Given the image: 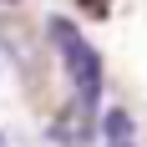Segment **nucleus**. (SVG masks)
I'll return each mask as SVG.
<instances>
[{
	"mask_svg": "<svg viewBox=\"0 0 147 147\" xmlns=\"http://www.w3.org/2000/svg\"><path fill=\"white\" fill-rule=\"evenodd\" d=\"M91 132H96V102L76 91L71 102L61 107V117H51V142H61V147H86Z\"/></svg>",
	"mask_w": 147,
	"mask_h": 147,
	"instance_id": "nucleus-2",
	"label": "nucleus"
},
{
	"mask_svg": "<svg viewBox=\"0 0 147 147\" xmlns=\"http://www.w3.org/2000/svg\"><path fill=\"white\" fill-rule=\"evenodd\" d=\"M112 147H132V137H127V142H112Z\"/></svg>",
	"mask_w": 147,
	"mask_h": 147,
	"instance_id": "nucleus-4",
	"label": "nucleus"
},
{
	"mask_svg": "<svg viewBox=\"0 0 147 147\" xmlns=\"http://www.w3.org/2000/svg\"><path fill=\"white\" fill-rule=\"evenodd\" d=\"M0 5H15V0H0Z\"/></svg>",
	"mask_w": 147,
	"mask_h": 147,
	"instance_id": "nucleus-5",
	"label": "nucleus"
},
{
	"mask_svg": "<svg viewBox=\"0 0 147 147\" xmlns=\"http://www.w3.org/2000/svg\"><path fill=\"white\" fill-rule=\"evenodd\" d=\"M107 137H112V142H127V137H132V117H127V112H107Z\"/></svg>",
	"mask_w": 147,
	"mask_h": 147,
	"instance_id": "nucleus-3",
	"label": "nucleus"
},
{
	"mask_svg": "<svg viewBox=\"0 0 147 147\" xmlns=\"http://www.w3.org/2000/svg\"><path fill=\"white\" fill-rule=\"evenodd\" d=\"M46 36H51V46H56V56H61V66H66V76L76 81V91L96 102V96H102V56L91 51V41L71 26V20H61V15L46 26Z\"/></svg>",
	"mask_w": 147,
	"mask_h": 147,
	"instance_id": "nucleus-1",
	"label": "nucleus"
}]
</instances>
